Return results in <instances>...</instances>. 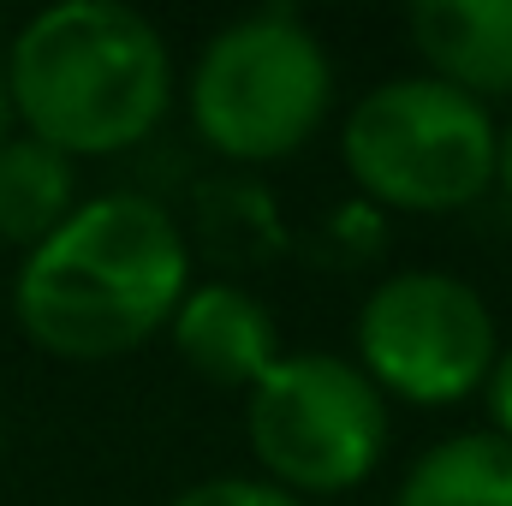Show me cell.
<instances>
[{
  "label": "cell",
  "mask_w": 512,
  "mask_h": 506,
  "mask_svg": "<svg viewBox=\"0 0 512 506\" xmlns=\"http://www.w3.org/2000/svg\"><path fill=\"white\" fill-rule=\"evenodd\" d=\"M191 286L197 251L185 221L149 191H102L24 251L12 316L36 352L108 364L167 334Z\"/></svg>",
  "instance_id": "cell-1"
},
{
  "label": "cell",
  "mask_w": 512,
  "mask_h": 506,
  "mask_svg": "<svg viewBox=\"0 0 512 506\" xmlns=\"http://www.w3.org/2000/svg\"><path fill=\"white\" fill-rule=\"evenodd\" d=\"M18 131L66 161H102L149 143L173 96V48L126 0H54L30 12L6 48Z\"/></svg>",
  "instance_id": "cell-2"
},
{
  "label": "cell",
  "mask_w": 512,
  "mask_h": 506,
  "mask_svg": "<svg viewBox=\"0 0 512 506\" xmlns=\"http://www.w3.org/2000/svg\"><path fill=\"white\" fill-rule=\"evenodd\" d=\"M334 114V54L292 6L227 18L191 60L185 120L227 167H280L304 155Z\"/></svg>",
  "instance_id": "cell-3"
},
{
  "label": "cell",
  "mask_w": 512,
  "mask_h": 506,
  "mask_svg": "<svg viewBox=\"0 0 512 506\" xmlns=\"http://www.w3.org/2000/svg\"><path fill=\"white\" fill-rule=\"evenodd\" d=\"M501 114L429 72L370 84L340 114V167L352 197L382 215H465L495 197Z\"/></svg>",
  "instance_id": "cell-4"
},
{
  "label": "cell",
  "mask_w": 512,
  "mask_h": 506,
  "mask_svg": "<svg viewBox=\"0 0 512 506\" xmlns=\"http://www.w3.org/2000/svg\"><path fill=\"white\" fill-rule=\"evenodd\" d=\"M393 405L346 352H280L245 393V447L256 477L298 501L358 495L387 459Z\"/></svg>",
  "instance_id": "cell-5"
},
{
  "label": "cell",
  "mask_w": 512,
  "mask_h": 506,
  "mask_svg": "<svg viewBox=\"0 0 512 506\" xmlns=\"http://www.w3.org/2000/svg\"><path fill=\"white\" fill-rule=\"evenodd\" d=\"M501 358V322L489 298L453 268H393L352 316V364L387 405L453 411L483 399Z\"/></svg>",
  "instance_id": "cell-6"
},
{
  "label": "cell",
  "mask_w": 512,
  "mask_h": 506,
  "mask_svg": "<svg viewBox=\"0 0 512 506\" xmlns=\"http://www.w3.org/2000/svg\"><path fill=\"white\" fill-rule=\"evenodd\" d=\"M167 340H173V352L191 376L221 387V393H251L286 352L280 346V316L251 286H239L227 274H209L185 292V304L167 322Z\"/></svg>",
  "instance_id": "cell-7"
},
{
  "label": "cell",
  "mask_w": 512,
  "mask_h": 506,
  "mask_svg": "<svg viewBox=\"0 0 512 506\" xmlns=\"http://www.w3.org/2000/svg\"><path fill=\"white\" fill-rule=\"evenodd\" d=\"M417 72L495 108L512 102V0H417L405 12Z\"/></svg>",
  "instance_id": "cell-8"
},
{
  "label": "cell",
  "mask_w": 512,
  "mask_h": 506,
  "mask_svg": "<svg viewBox=\"0 0 512 506\" xmlns=\"http://www.w3.org/2000/svg\"><path fill=\"white\" fill-rule=\"evenodd\" d=\"M393 506H512V441L483 423L429 441L393 483Z\"/></svg>",
  "instance_id": "cell-9"
},
{
  "label": "cell",
  "mask_w": 512,
  "mask_h": 506,
  "mask_svg": "<svg viewBox=\"0 0 512 506\" xmlns=\"http://www.w3.org/2000/svg\"><path fill=\"white\" fill-rule=\"evenodd\" d=\"M78 203V161L36 143L30 131H12L0 143V245L36 251Z\"/></svg>",
  "instance_id": "cell-10"
},
{
  "label": "cell",
  "mask_w": 512,
  "mask_h": 506,
  "mask_svg": "<svg viewBox=\"0 0 512 506\" xmlns=\"http://www.w3.org/2000/svg\"><path fill=\"white\" fill-rule=\"evenodd\" d=\"M167 506H310V501L274 489V483L256 477V471H221V477H203V483L179 489Z\"/></svg>",
  "instance_id": "cell-11"
},
{
  "label": "cell",
  "mask_w": 512,
  "mask_h": 506,
  "mask_svg": "<svg viewBox=\"0 0 512 506\" xmlns=\"http://www.w3.org/2000/svg\"><path fill=\"white\" fill-rule=\"evenodd\" d=\"M322 239H328V251H340L346 262H370V256L387 245V215L370 209V203H358V197H346V203L328 215Z\"/></svg>",
  "instance_id": "cell-12"
},
{
  "label": "cell",
  "mask_w": 512,
  "mask_h": 506,
  "mask_svg": "<svg viewBox=\"0 0 512 506\" xmlns=\"http://www.w3.org/2000/svg\"><path fill=\"white\" fill-rule=\"evenodd\" d=\"M483 429H495L501 441H512V340H501V358L483 381Z\"/></svg>",
  "instance_id": "cell-13"
},
{
  "label": "cell",
  "mask_w": 512,
  "mask_h": 506,
  "mask_svg": "<svg viewBox=\"0 0 512 506\" xmlns=\"http://www.w3.org/2000/svg\"><path fill=\"white\" fill-rule=\"evenodd\" d=\"M495 197L512 209V114L501 120V149H495Z\"/></svg>",
  "instance_id": "cell-14"
},
{
  "label": "cell",
  "mask_w": 512,
  "mask_h": 506,
  "mask_svg": "<svg viewBox=\"0 0 512 506\" xmlns=\"http://www.w3.org/2000/svg\"><path fill=\"white\" fill-rule=\"evenodd\" d=\"M18 131V114H12V90H6V72H0V143Z\"/></svg>",
  "instance_id": "cell-15"
}]
</instances>
